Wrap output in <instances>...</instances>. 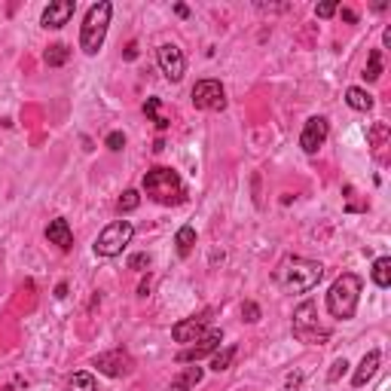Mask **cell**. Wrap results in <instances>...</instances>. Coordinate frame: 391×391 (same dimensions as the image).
<instances>
[{"label": "cell", "instance_id": "ac0fdd59", "mask_svg": "<svg viewBox=\"0 0 391 391\" xmlns=\"http://www.w3.org/2000/svg\"><path fill=\"white\" fill-rule=\"evenodd\" d=\"M236 355H239V346H227L223 351H214L211 370H214V373H223V370H230L232 361H236Z\"/></svg>", "mask_w": 391, "mask_h": 391}, {"label": "cell", "instance_id": "5b68a950", "mask_svg": "<svg viewBox=\"0 0 391 391\" xmlns=\"http://www.w3.org/2000/svg\"><path fill=\"white\" fill-rule=\"evenodd\" d=\"M132 236H135V227L129 220L107 223V227L98 232V239H95V254H98V257H120L123 248L132 242Z\"/></svg>", "mask_w": 391, "mask_h": 391}, {"label": "cell", "instance_id": "603a6c76", "mask_svg": "<svg viewBox=\"0 0 391 391\" xmlns=\"http://www.w3.org/2000/svg\"><path fill=\"white\" fill-rule=\"evenodd\" d=\"M67 391H95V376L92 373H74L67 379Z\"/></svg>", "mask_w": 391, "mask_h": 391}, {"label": "cell", "instance_id": "4fadbf2b", "mask_svg": "<svg viewBox=\"0 0 391 391\" xmlns=\"http://www.w3.org/2000/svg\"><path fill=\"white\" fill-rule=\"evenodd\" d=\"M74 9H76L74 0H52V4L43 9L40 25H43V28H52V31H58V28H64V25L74 18Z\"/></svg>", "mask_w": 391, "mask_h": 391}, {"label": "cell", "instance_id": "3957f363", "mask_svg": "<svg viewBox=\"0 0 391 391\" xmlns=\"http://www.w3.org/2000/svg\"><path fill=\"white\" fill-rule=\"evenodd\" d=\"M361 290H364L361 276H355V272H342L327 290V312L339 321L355 318L358 302H361Z\"/></svg>", "mask_w": 391, "mask_h": 391}, {"label": "cell", "instance_id": "f1b7e54d", "mask_svg": "<svg viewBox=\"0 0 391 391\" xmlns=\"http://www.w3.org/2000/svg\"><path fill=\"white\" fill-rule=\"evenodd\" d=\"M385 135H388V125L385 123H376L373 129H370V141H373V147H382Z\"/></svg>", "mask_w": 391, "mask_h": 391}, {"label": "cell", "instance_id": "836d02e7", "mask_svg": "<svg viewBox=\"0 0 391 391\" xmlns=\"http://www.w3.org/2000/svg\"><path fill=\"white\" fill-rule=\"evenodd\" d=\"M342 18H346L348 25H355L358 22V13H355V9H342Z\"/></svg>", "mask_w": 391, "mask_h": 391}, {"label": "cell", "instance_id": "8992f818", "mask_svg": "<svg viewBox=\"0 0 391 391\" xmlns=\"http://www.w3.org/2000/svg\"><path fill=\"white\" fill-rule=\"evenodd\" d=\"M293 336L302 339V342H312V346H318V342L327 339V330L318 327V318H315V302L306 300L300 302L297 312H293Z\"/></svg>", "mask_w": 391, "mask_h": 391}, {"label": "cell", "instance_id": "ba28073f", "mask_svg": "<svg viewBox=\"0 0 391 391\" xmlns=\"http://www.w3.org/2000/svg\"><path fill=\"white\" fill-rule=\"evenodd\" d=\"M95 367H98V373H104L110 379H123V376H132L135 361H132L129 351L110 348V351H101V355L95 358Z\"/></svg>", "mask_w": 391, "mask_h": 391}, {"label": "cell", "instance_id": "484cf974", "mask_svg": "<svg viewBox=\"0 0 391 391\" xmlns=\"http://www.w3.org/2000/svg\"><path fill=\"white\" fill-rule=\"evenodd\" d=\"M346 370H348V361L346 358H336L334 367H330V373H327V382H339V379L346 376Z\"/></svg>", "mask_w": 391, "mask_h": 391}, {"label": "cell", "instance_id": "6da1fadb", "mask_svg": "<svg viewBox=\"0 0 391 391\" xmlns=\"http://www.w3.org/2000/svg\"><path fill=\"white\" fill-rule=\"evenodd\" d=\"M321 278H324V266L309 257H285L272 272V281L288 293H306L318 288Z\"/></svg>", "mask_w": 391, "mask_h": 391}, {"label": "cell", "instance_id": "9c48e42d", "mask_svg": "<svg viewBox=\"0 0 391 391\" xmlns=\"http://www.w3.org/2000/svg\"><path fill=\"white\" fill-rule=\"evenodd\" d=\"M211 315H214V309H205L202 315H193V318H183V321H178V324L171 327V336H174V342H199L205 334H208V321H211Z\"/></svg>", "mask_w": 391, "mask_h": 391}, {"label": "cell", "instance_id": "d4e9b609", "mask_svg": "<svg viewBox=\"0 0 391 391\" xmlns=\"http://www.w3.org/2000/svg\"><path fill=\"white\" fill-rule=\"evenodd\" d=\"M144 113L150 116L159 129H169V120H162V116H159V98H147V101H144Z\"/></svg>", "mask_w": 391, "mask_h": 391}, {"label": "cell", "instance_id": "d6986e66", "mask_svg": "<svg viewBox=\"0 0 391 391\" xmlns=\"http://www.w3.org/2000/svg\"><path fill=\"white\" fill-rule=\"evenodd\" d=\"M373 285L376 288H391V257H379L373 263Z\"/></svg>", "mask_w": 391, "mask_h": 391}, {"label": "cell", "instance_id": "d590c367", "mask_svg": "<svg viewBox=\"0 0 391 391\" xmlns=\"http://www.w3.org/2000/svg\"><path fill=\"white\" fill-rule=\"evenodd\" d=\"M174 13H178L181 18H187V16H190V9H187V6H183V4H178V6H174Z\"/></svg>", "mask_w": 391, "mask_h": 391}, {"label": "cell", "instance_id": "8fae6325", "mask_svg": "<svg viewBox=\"0 0 391 391\" xmlns=\"http://www.w3.org/2000/svg\"><path fill=\"white\" fill-rule=\"evenodd\" d=\"M327 135H330V123L324 120V116H312V120H306V125H302L300 147L306 153H318L321 147H324Z\"/></svg>", "mask_w": 391, "mask_h": 391}, {"label": "cell", "instance_id": "4dcf8cb0", "mask_svg": "<svg viewBox=\"0 0 391 391\" xmlns=\"http://www.w3.org/2000/svg\"><path fill=\"white\" fill-rule=\"evenodd\" d=\"M336 9H339L336 4H318V6H315V16H318V18H330V16L336 13Z\"/></svg>", "mask_w": 391, "mask_h": 391}, {"label": "cell", "instance_id": "30bf717a", "mask_svg": "<svg viewBox=\"0 0 391 391\" xmlns=\"http://www.w3.org/2000/svg\"><path fill=\"white\" fill-rule=\"evenodd\" d=\"M156 58H159V67L165 74V80L169 83H181L183 80V71H187V58H183L181 46L174 43H162L156 49Z\"/></svg>", "mask_w": 391, "mask_h": 391}, {"label": "cell", "instance_id": "cb8c5ba5", "mask_svg": "<svg viewBox=\"0 0 391 391\" xmlns=\"http://www.w3.org/2000/svg\"><path fill=\"white\" fill-rule=\"evenodd\" d=\"M141 205V193L138 190H125L123 196H120V202H116V208H120V214H129V211H135Z\"/></svg>", "mask_w": 391, "mask_h": 391}, {"label": "cell", "instance_id": "44dd1931", "mask_svg": "<svg viewBox=\"0 0 391 391\" xmlns=\"http://www.w3.org/2000/svg\"><path fill=\"white\" fill-rule=\"evenodd\" d=\"M67 58H71V49H67L64 43H52V46L46 49L43 62H46L49 67H62V64H67Z\"/></svg>", "mask_w": 391, "mask_h": 391}, {"label": "cell", "instance_id": "277c9868", "mask_svg": "<svg viewBox=\"0 0 391 391\" xmlns=\"http://www.w3.org/2000/svg\"><path fill=\"white\" fill-rule=\"evenodd\" d=\"M110 16H113V4H107V0H98L95 6H89V13L83 18V28H80V49L86 55H95L104 46Z\"/></svg>", "mask_w": 391, "mask_h": 391}, {"label": "cell", "instance_id": "52a82bcc", "mask_svg": "<svg viewBox=\"0 0 391 391\" xmlns=\"http://www.w3.org/2000/svg\"><path fill=\"white\" fill-rule=\"evenodd\" d=\"M190 98L196 110H223L227 107V89L220 80H199L193 86Z\"/></svg>", "mask_w": 391, "mask_h": 391}, {"label": "cell", "instance_id": "5bb4252c", "mask_svg": "<svg viewBox=\"0 0 391 391\" xmlns=\"http://www.w3.org/2000/svg\"><path fill=\"white\" fill-rule=\"evenodd\" d=\"M46 239H49V244H58V248H62V251H71V248H74V232H71V223H67L64 217L49 220V227H46Z\"/></svg>", "mask_w": 391, "mask_h": 391}, {"label": "cell", "instance_id": "1f68e13d", "mask_svg": "<svg viewBox=\"0 0 391 391\" xmlns=\"http://www.w3.org/2000/svg\"><path fill=\"white\" fill-rule=\"evenodd\" d=\"M125 58H129V62H135V58H138V43H129V46H125Z\"/></svg>", "mask_w": 391, "mask_h": 391}, {"label": "cell", "instance_id": "7402d4cb", "mask_svg": "<svg viewBox=\"0 0 391 391\" xmlns=\"http://www.w3.org/2000/svg\"><path fill=\"white\" fill-rule=\"evenodd\" d=\"M382 76V49H370V58H367V71H364V80L367 83H376Z\"/></svg>", "mask_w": 391, "mask_h": 391}, {"label": "cell", "instance_id": "9a60e30c", "mask_svg": "<svg viewBox=\"0 0 391 391\" xmlns=\"http://www.w3.org/2000/svg\"><path fill=\"white\" fill-rule=\"evenodd\" d=\"M379 361H382V355H379V348L367 351V355L361 358V364H358V370H355V376H351V382H355V388H364V385L370 382V379L376 376Z\"/></svg>", "mask_w": 391, "mask_h": 391}, {"label": "cell", "instance_id": "e0dca14e", "mask_svg": "<svg viewBox=\"0 0 391 391\" xmlns=\"http://www.w3.org/2000/svg\"><path fill=\"white\" fill-rule=\"evenodd\" d=\"M346 101H348L351 110H361V113L373 110V95H370L367 89H361V86H348V89H346Z\"/></svg>", "mask_w": 391, "mask_h": 391}, {"label": "cell", "instance_id": "4316f807", "mask_svg": "<svg viewBox=\"0 0 391 391\" xmlns=\"http://www.w3.org/2000/svg\"><path fill=\"white\" fill-rule=\"evenodd\" d=\"M150 263H153L150 254H135V257H129V269L144 272V269H150Z\"/></svg>", "mask_w": 391, "mask_h": 391}, {"label": "cell", "instance_id": "2e32d148", "mask_svg": "<svg viewBox=\"0 0 391 391\" xmlns=\"http://www.w3.org/2000/svg\"><path fill=\"white\" fill-rule=\"evenodd\" d=\"M202 376H205V370H202V367H183L181 373L171 379L169 391H190V388H196V385L202 382Z\"/></svg>", "mask_w": 391, "mask_h": 391}, {"label": "cell", "instance_id": "7a4b0ae2", "mask_svg": "<svg viewBox=\"0 0 391 391\" xmlns=\"http://www.w3.org/2000/svg\"><path fill=\"white\" fill-rule=\"evenodd\" d=\"M141 187L147 193V199H153L156 205H165V208L187 202V187H183L181 174L174 169H165V165H156V169L147 171Z\"/></svg>", "mask_w": 391, "mask_h": 391}, {"label": "cell", "instance_id": "e575fe53", "mask_svg": "<svg viewBox=\"0 0 391 391\" xmlns=\"http://www.w3.org/2000/svg\"><path fill=\"white\" fill-rule=\"evenodd\" d=\"M55 297H58V300H64V297H67V285H64V281L55 288Z\"/></svg>", "mask_w": 391, "mask_h": 391}, {"label": "cell", "instance_id": "83f0119b", "mask_svg": "<svg viewBox=\"0 0 391 391\" xmlns=\"http://www.w3.org/2000/svg\"><path fill=\"white\" fill-rule=\"evenodd\" d=\"M242 318L244 321H248V324H257V321H260V306H257V302H244V306H242Z\"/></svg>", "mask_w": 391, "mask_h": 391}, {"label": "cell", "instance_id": "f546056e", "mask_svg": "<svg viewBox=\"0 0 391 391\" xmlns=\"http://www.w3.org/2000/svg\"><path fill=\"white\" fill-rule=\"evenodd\" d=\"M104 144H107V150H113V153H116V150H123V147H125V135H123V132H110Z\"/></svg>", "mask_w": 391, "mask_h": 391}, {"label": "cell", "instance_id": "d6a6232c", "mask_svg": "<svg viewBox=\"0 0 391 391\" xmlns=\"http://www.w3.org/2000/svg\"><path fill=\"white\" fill-rule=\"evenodd\" d=\"M300 382H302V376H300V373H293V376H288V382H285V385H288V391H293Z\"/></svg>", "mask_w": 391, "mask_h": 391}, {"label": "cell", "instance_id": "7c38bea8", "mask_svg": "<svg viewBox=\"0 0 391 391\" xmlns=\"http://www.w3.org/2000/svg\"><path fill=\"white\" fill-rule=\"evenodd\" d=\"M220 342H223V334L220 330H208L196 346L190 348H183L181 355H178V364H196V361H202L205 355H214V351L220 348Z\"/></svg>", "mask_w": 391, "mask_h": 391}, {"label": "cell", "instance_id": "ffe728a7", "mask_svg": "<svg viewBox=\"0 0 391 391\" xmlns=\"http://www.w3.org/2000/svg\"><path fill=\"white\" fill-rule=\"evenodd\" d=\"M174 244H178V254H181V257H190L193 248H196V230H193V227H181L178 236H174Z\"/></svg>", "mask_w": 391, "mask_h": 391}]
</instances>
